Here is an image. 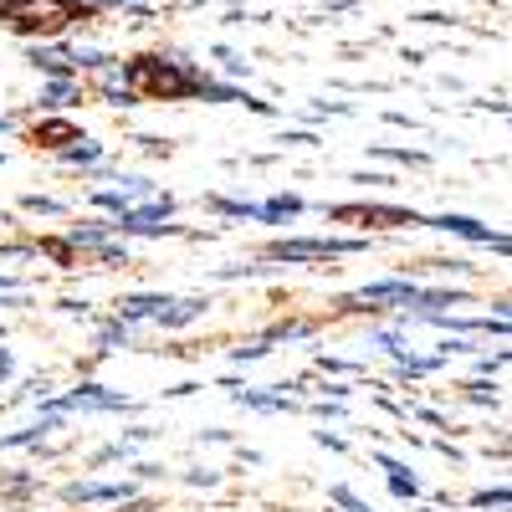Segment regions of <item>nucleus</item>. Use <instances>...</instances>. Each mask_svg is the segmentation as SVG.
Returning a JSON list of instances; mask_svg holds the SVG:
<instances>
[{
    "label": "nucleus",
    "instance_id": "1",
    "mask_svg": "<svg viewBox=\"0 0 512 512\" xmlns=\"http://www.w3.org/2000/svg\"><path fill=\"white\" fill-rule=\"evenodd\" d=\"M77 0H0V21H11L16 31H62L77 21Z\"/></svg>",
    "mask_w": 512,
    "mask_h": 512
},
{
    "label": "nucleus",
    "instance_id": "2",
    "mask_svg": "<svg viewBox=\"0 0 512 512\" xmlns=\"http://www.w3.org/2000/svg\"><path fill=\"white\" fill-rule=\"evenodd\" d=\"M128 88H134V93H154V98H175V93L200 88V77L195 72H175L159 57H144V62H134V72H128Z\"/></svg>",
    "mask_w": 512,
    "mask_h": 512
},
{
    "label": "nucleus",
    "instance_id": "3",
    "mask_svg": "<svg viewBox=\"0 0 512 512\" xmlns=\"http://www.w3.org/2000/svg\"><path fill=\"white\" fill-rule=\"evenodd\" d=\"M333 251H354V241H282V246H272L277 262H303V256H333Z\"/></svg>",
    "mask_w": 512,
    "mask_h": 512
},
{
    "label": "nucleus",
    "instance_id": "4",
    "mask_svg": "<svg viewBox=\"0 0 512 512\" xmlns=\"http://www.w3.org/2000/svg\"><path fill=\"white\" fill-rule=\"evenodd\" d=\"M441 231H456V236H466V241H487V246H507L502 236H492L487 226H477V221H466V216H446V221H441Z\"/></svg>",
    "mask_w": 512,
    "mask_h": 512
},
{
    "label": "nucleus",
    "instance_id": "5",
    "mask_svg": "<svg viewBox=\"0 0 512 512\" xmlns=\"http://www.w3.org/2000/svg\"><path fill=\"white\" fill-rule=\"evenodd\" d=\"M492 502L507 507V502H512V487H502V492H477V507H492Z\"/></svg>",
    "mask_w": 512,
    "mask_h": 512
},
{
    "label": "nucleus",
    "instance_id": "6",
    "mask_svg": "<svg viewBox=\"0 0 512 512\" xmlns=\"http://www.w3.org/2000/svg\"><path fill=\"white\" fill-rule=\"evenodd\" d=\"M154 308H164L159 297H139V303H128V313H134V318H139V313H154Z\"/></svg>",
    "mask_w": 512,
    "mask_h": 512
},
{
    "label": "nucleus",
    "instance_id": "7",
    "mask_svg": "<svg viewBox=\"0 0 512 512\" xmlns=\"http://www.w3.org/2000/svg\"><path fill=\"white\" fill-rule=\"evenodd\" d=\"M6 374H11V359H6V354H0V379H6Z\"/></svg>",
    "mask_w": 512,
    "mask_h": 512
},
{
    "label": "nucleus",
    "instance_id": "8",
    "mask_svg": "<svg viewBox=\"0 0 512 512\" xmlns=\"http://www.w3.org/2000/svg\"><path fill=\"white\" fill-rule=\"evenodd\" d=\"M507 313H512V308H507Z\"/></svg>",
    "mask_w": 512,
    "mask_h": 512
}]
</instances>
